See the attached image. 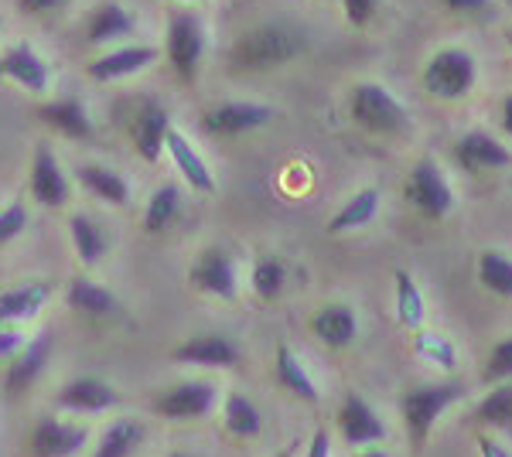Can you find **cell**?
<instances>
[{
  "label": "cell",
  "mask_w": 512,
  "mask_h": 457,
  "mask_svg": "<svg viewBox=\"0 0 512 457\" xmlns=\"http://www.w3.org/2000/svg\"><path fill=\"white\" fill-rule=\"evenodd\" d=\"M304 45L308 41H304L297 28H287V24H260V28L246 31L243 38H236L229 62L239 72H267L294 62L297 55H304Z\"/></svg>",
  "instance_id": "cell-1"
},
{
  "label": "cell",
  "mask_w": 512,
  "mask_h": 457,
  "mask_svg": "<svg viewBox=\"0 0 512 457\" xmlns=\"http://www.w3.org/2000/svg\"><path fill=\"white\" fill-rule=\"evenodd\" d=\"M349 116L376 137H400L410 130V110L383 82H355L349 89Z\"/></svg>",
  "instance_id": "cell-2"
},
{
  "label": "cell",
  "mask_w": 512,
  "mask_h": 457,
  "mask_svg": "<svg viewBox=\"0 0 512 457\" xmlns=\"http://www.w3.org/2000/svg\"><path fill=\"white\" fill-rule=\"evenodd\" d=\"M465 389L458 382H431V386H417V389H407L400 400V410H403V427H407V437H410V447L420 451L431 437L434 423L444 417V410L454 406L461 400Z\"/></svg>",
  "instance_id": "cell-3"
},
{
  "label": "cell",
  "mask_w": 512,
  "mask_h": 457,
  "mask_svg": "<svg viewBox=\"0 0 512 457\" xmlns=\"http://www.w3.org/2000/svg\"><path fill=\"white\" fill-rule=\"evenodd\" d=\"M424 89L437 99H465L478 82V62L468 48H441L424 65Z\"/></svg>",
  "instance_id": "cell-4"
},
{
  "label": "cell",
  "mask_w": 512,
  "mask_h": 457,
  "mask_svg": "<svg viewBox=\"0 0 512 457\" xmlns=\"http://www.w3.org/2000/svg\"><path fill=\"white\" fill-rule=\"evenodd\" d=\"M219 403V386L209 379H185V382H175V386L161 389L154 396L151 410L158 413L164 420H202L216 410Z\"/></svg>",
  "instance_id": "cell-5"
},
{
  "label": "cell",
  "mask_w": 512,
  "mask_h": 457,
  "mask_svg": "<svg viewBox=\"0 0 512 457\" xmlns=\"http://www.w3.org/2000/svg\"><path fill=\"white\" fill-rule=\"evenodd\" d=\"M403 195L414 209L424 215V219H444L454 209V188L448 181V174L437 168V161L424 157V161L414 164L407 185H403Z\"/></svg>",
  "instance_id": "cell-6"
},
{
  "label": "cell",
  "mask_w": 512,
  "mask_h": 457,
  "mask_svg": "<svg viewBox=\"0 0 512 457\" xmlns=\"http://www.w3.org/2000/svg\"><path fill=\"white\" fill-rule=\"evenodd\" d=\"M171 69L181 82H192L198 76V65L205 55V28L192 11H175L168 21V41H164Z\"/></svg>",
  "instance_id": "cell-7"
},
{
  "label": "cell",
  "mask_w": 512,
  "mask_h": 457,
  "mask_svg": "<svg viewBox=\"0 0 512 457\" xmlns=\"http://www.w3.org/2000/svg\"><path fill=\"white\" fill-rule=\"evenodd\" d=\"M188 284L209 297H219V301H236L239 294V267L236 256L222 246H209L198 253V260L188 270Z\"/></svg>",
  "instance_id": "cell-8"
},
{
  "label": "cell",
  "mask_w": 512,
  "mask_h": 457,
  "mask_svg": "<svg viewBox=\"0 0 512 457\" xmlns=\"http://www.w3.org/2000/svg\"><path fill=\"white\" fill-rule=\"evenodd\" d=\"M274 120V110L263 103H246V99H229L202 113V130L212 137H243L253 130H263Z\"/></svg>",
  "instance_id": "cell-9"
},
{
  "label": "cell",
  "mask_w": 512,
  "mask_h": 457,
  "mask_svg": "<svg viewBox=\"0 0 512 457\" xmlns=\"http://www.w3.org/2000/svg\"><path fill=\"white\" fill-rule=\"evenodd\" d=\"M89 440L86 423H69L55 417H41L28 437L31 457H76Z\"/></svg>",
  "instance_id": "cell-10"
},
{
  "label": "cell",
  "mask_w": 512,
  "mask_h": 457,
  "mask_svg": "<svg viewBox=\"0 0 512 457\" xmlns=\"http://www.w3.org/2000/svg\"><path fill=\"white\" fill-rule=\"evenodd\" d=\"M28 188H31V198L45 209H62L72 195V185H69V174L62 171L59 157L52 154V147L38 144L35 147V157H31V178H28Z\"/></svg>",
  "instance_id": "cell-11"
},
{
  "label": "cell",
  "mask_w": 512,
  "mask_h": 457,
  "mask_svg": "<svg viewBox=\"0 0 512 457\" xmlns=\"http://www.w3.org/2000/svg\"><path fill=\"white\" fill-rule=\"evenodd\" d=\"M168 130H171V113L164 110L161 103H154V99H144V103L137 106L134 120H130V144H134L140 161H147V164L161 161Z\"/></svg>",
  "instance_id": "cell-12"
},
{
  "label": "cell",
  "mask_w": 512,
  "mask_h": 457,
  "mask_svg": "<svg viewBox=\"0 0 512 457\" xmlns=\"http://www.w3.org/2000/svg\"><path fill=\"white\" fill-rule=\"evenodd\" d=\"M171 359L178 365H202V369H233L239 365V345L219 331H202V335L185 338Z\"/></svg>",
  "instance_id": "cell-13"
},
{
  "label": "cell",
  "mask_w": 512,
  "mask_h": 457,
  "mask_svg": "<svg viewBox=\"0 0 512 457\" xmlns=\"http://www.w3.org/2000/svg\"><path fill=\"white\" fill-rule=\"evenodd\" d=\"M454 161H458L468 174L502 171L512 164V151L499 137L485 134V130H472V134L454 140Z\"/></svg>",
  "instance_id": "cell-14"
},
{
  "label": "cell",
  "mask_w": 512,
  "mask_h": 457,
  "mask_svg": "<svg viewBox=\"0 0 512 457\" xmlns=\"http://www.w3.org/2000/svg\"><path fill=\"white\" fill-rule=\"evenodd\" d=\"M154 62H158V48L154 45H120L110 48L106 55L93 58L86 65V76L93 82H117L137 76V72H144Z\"/></svg>",
  "instance_id": "cell-15"
},
{
  "label": "cell",
  "mask_w": 512,
  "mask_h": 457,
  "mask_svg": "<svg viewBox=\"0 0 512 457\" xmlns=\"http://www.w3.org/2000/svg\"><path fill=\"white\" fill-rule=\"evenodd\" d=\"M120 403V393L99 376H79L55 393V406L69 413H106Z\"/></svg>",
  "instance_id": "cell-16"
},
{
  "label": "cell",
  "mask_w": 512,
  "mask_h": 457,
  "mask_svg": "<svg viewBox=\"0 0 512 457\" xmlns=\"http://www.w3.org/2000/svg\"><path fill=\"white\" fill-rule=\"evenodd\" d=\"M338 430H342L345 444L352 447H369V444H383L386 440V423L379 420V413L369 406L362 396L349 393L338 410Z\"/></svg>",
  "instance_id": "cell-17"
},
{
  "label": "cell",
  "mask_w": 512,
  "mask_h": 457,
  "mask_svg": "<svg viewBox=\"0 0 512 457\" xmlns=\"http://www.w3.org/2000/svg\"><path fill=\"white\" fill-rule=\"evenodd\" d=\"M48 359H52V331H38L35 338L24 342V348L14 355L11 365H7V379H4L7 393L18 396L24 389L35 386L38 376L45 372Z\"/></svg>",
  "instance_id": "cell-18"
},
{
  "label": "cell",
  "mask_w": 512,
  "mask_h": 457,
  "mask_svg": "<svg viewBox=\"0 0 512 457\" xmlns=\"http://www.w3.org/2000/svg\"><path fill=\"white\" fill-rule=\"evenodd\" d=\"M0 79L18 82L24 93H48V62L41 58L28 41L21 45H11L4 55H0Z\"/></svg>",
  "instance_id": "cell-19"
},
{
  "label": "cell",
  "mask_w": 512,
  "mask_h": 457,
  "mask_svg": "<svg viewBox=\"0 0 512 457\" xmlns=\"http://www.w3.org/2000/svg\"><path fill=\"white\" fill-rule=\"evenodd\" d=\"M52 287L45 280H24V284L0 290V324H28L45 311Z\"/></svg>",
  "instance_id": "cell-20"
},
{
  "label": "cell",
  "mask_w": 512,
  "mask_h": 457,
  "mask_svg": "<svg viewBox=\"0 0 512 457\" xmlns=\"http://www.w3.org/2000/svg\"><path fill=\"white\" fill-rule=\"evenodd\" d=\"M38 120L45 127H52L55 134L69 137V140H89L93 137V120H89V110L79 103L76 96L65 99H48V103L38 106Z\"/></svg>",
  "instance_id": "cell-21"
},
{
  "label": "cell",
  "mask_w": 512,
  "mask_h": 457,
  "mask_svg": "<svg viewBox=\"0 0 512 457\" xmlns=\"http://www.w3.org/2000/svg\"><path fill=\"white\" fill-rule=\"evenodd\" d=\"M164 151L171 154V161H175V168L181 171V178H185L195 191H202V195H212V191H216V178H212L205 157L195 151V144L181 134V130H175V127L168 130V137H164Z\"/></svg>",
  "instance_id": "cell-22"
},
{
  "label": "cell",
  "mask_w": 512,
  "mask_h": 457,
  "mask_svg": "<svg viewBox=\"0 0 512 457\" xmlns=\"http://www.w3.org/2000/svg\"><path fill=\"white\" fill-rule=\"evenodd\" d=\"M311 331H315V338L321 345L349 348L355 342V335H359V318H355V311L349 304H325V307H318L315 318H311Z\"/></svg>",
  "instance_id": "cell-23"
},
{
  "label": "cell",
  "mask_w": 512,
  "mask_h": 457,
  "mask_svg": "<svg viewBox=\"0 0 512 457\" xmlns=\"http://www.w3.org/2000/svg\"><path fill=\"white\" fill-rule=\"evenodd\" d=\"M76 181L89 191L99 202L113 205V209H123L130 202V185L120 171L103 168V164H79L76 168Z\"/></svg>",
  "instance_id": "cell-24"
},
{
  "label": "cell",
  "mask_w": 512,
  "mask_h": 457,
  "mask_svg": "<svg viewBox=\"0 0 512 457\" xmlns=\"http://www.w3.org/2000/svg\"><path fill=\"white\" fill-rule=\"evenodd\" d=\"M137 31L134 18H130V11L117 0H110V4H99L93 14H89V24H86V41L89 45H113V41L120 38H130Z\"/></svg>",
  "instance_id": "cell-25"
},
{
  "label": "cell",
  "mask_w": 512,
  "mask_h": 457,
  "mask_svg": "<svg viewBox=\"0 0 512 457\" xmlns=\"http://www.w3.org/2000/svg\"><path fill=\"white\" fill-rule=\"evenodd\" d=\"M65 304L72 311L86 314V318H113L120 311L117 297L106 287H99L93 277H72L69 287H65Z\"/></svg>",
  "instance_id": "cell-26"
},
{
  "label": "cell",
  "mask_w": 512,
  "mask_h": 457,
  "mask_svg": "<svg viewBox=\"0 0 512 457\" xmlns=\"http://www.w3.org/2000/svg\"><path fill=\"white\" fill-rule=\"evenodd\" d=\"M274 382L280 389H287L291 396L304 403H318V386L311 379L308 365H304L297 355L291 352L287 345H277V355H274Z\"/></svg>",
  "instance_id": "cell-27"
},
{
  "label": "cell",
  "mask_w": 512,
  "mask_h": 457,
  "mask_svg": "<svg viewBox=\"0 0 512 457\" xmlns=\"http://www.w3.org/2000/svg\"><path fill=\"white\" fill-rule=\"evenodd\" d=\"M379 205H383V195L376 188H362L355 191L349 202L335 212V219L328 222V232L332 236H345V232H355V229H366L369 222L379 215Z\"/></svg>",
  "instance_id": "cell-28"
},
{
  "label": "cell",
  "mask_w": 512,
  "mask_h": 457,
  "mask_svg": "<svg viewBox=\"0 0 512 457\" xmlns=\"http://www.w3.org/2000/svg\"><path fill=\"white\" fill-rule=\"evenodd\" d=\"M69 239H72V249H76L82 267H96V263L106 256V249H110V236H106V229L82 212L69 219Z\"/></svg>",
  "instance_id": "cell-29"
},
{
  "label": "cell",
  "mask_w": 512,
  "mask_h": 457,
  "mask_svg": "<svg viewBox=\"0 0 512 457\" xmlns=\"http://www.w3.org/2000/svg\"><path fill=\"white\" fill-rule=\"evenodd\" d=\"M181 212V188L171 185V181H164L151 191V198H147V209H144V232H151V236H158L171 226V222L178 219Z\"/></svg>",
  "instance_id": "cell-30"
},
{
  "label": "cell",
  "mask_w": 512,
  "mask_h": 457,
  "mask_svg": "<svg viewBox=\"0 0 512 457\" xmlns=\"http://www.w3.org/2000/svg\"><path fill=\"white\" fill-rule=\"evenodd\" d=\"M140 440H144V423L123 417L103 430L93 457H130L140 447Z\"/></svg>",
  "instance_id": "cell-31"
},
{
  "label": "cell",
  "mask_w": 512,
  "mask_h": 457,
  "mask_svg": "<svg viewBox=\"0 0 512 457\" xmlns=\"http://www.w3.org/2000/svg\"><path fill=\"white\" fill-rule=\"evenodd\" d=\"M478 280L495 297L512 301V256L502 249H485L478 253Z\"/></svg>",
  "instance_id": "cell-32"
},
{
  "label": "cell",
  "mask_w": 512,
  "mask_h": 457,
  "mask_svg": "<svg viewBox=\"0 0 512 457\" xmlns=\"http://www.w3.org/2000/svg\"><path fill=\"white\" fill-rule=\"evenodd\" d=\"M475 423L492 430H512V376L495 382L492 393L478 403L475 410Z\"/></svg>",
  "instance_id": "cell-33"
},
{
  "label": "cell",
  "mask_w": 512,
  "mask_h": 457,
  "mask_svg": "<svg viewBox=\"0 0 512 457\" xmlns=\"http://www.w3.org/2000/svg\"><path fill=\"white\" fill-rule=\"evenodd\" d=\"M393 280H396V321L403 328L417 331L420 321H424V294H420L417 280L407 270H396Z\"/></svg>",
  "instance_id": "cell-34"
},
{
  "label": "cell",
  "mask_w": 512,
  "mask_h": 457,
  "mask_svg": "<svg viewBox=\"0 0 512 457\" xmlns=\"http://www.w3.org/2000/svg\"><path fill=\"white\" fill-rule=\"evenodd\" d=\"M222 423H226V430L229 434H236V437H256L260 434V427H263V420H260V410L246 400L243 393H229L226 396V403H222Z\"/></svg>",
  "instance_id": "cell-35"
},
{
  "label": "cell",
  "mask_w": 512,
  "mask_h": 457,
  "mask_svg": "<svg viewBox=\"0 0 512 457\" xmlns=\"http://www.w3.org/2000/svg\"><path fill=\"white\" fill-rule=\"evenodd\" d=\"M250 284H253V294L260 297V301H274L287 284L284 260H280V256H260V260L253 263Z\"/></svg>",
  "instance_id": "cell-36"
},
{
  "label": "cell",
  "mask_w": 512,
  "mask_h": 457,
  "mask_svg": "<svg viewBox=\"0 0 512 457\" xmlns=\"http://www.w3.org/2000/svg\"><path fill=\"white\" fill-rule=\"evenodd\" d=\"M417 352L424 355L427 362L441 365V369H454L458 365V348H454V342L448 335H417Z\"/></svg>",
  "instance_id": "cell-37"
},
{
  "label": "cell",
  "mask_w": 512,
  "mask_h": 457,
  "mask_svg": "<svg viewBox=\"0 0 512 457\" xmlns=\"http://www.w3.org/2000/svg\"><path fill=\"white\" fill-rule=\"evenodd\" d=\"M509 376H512V335L502 338V342L492 348L489 362H485V372H482L485 382H502Z\"/></svg>",
  "instance_id": "cell-38"
},
{
  "label": "cell",
  "mask_w": 512,
  "mask_h": 457,
  "mask_svg": "<svg viewBox=\"0 0 512 457\" xmlns=\"http://www.w3.org/2000/svg\"><path fill=\"white\" fill-rule=\"evenodd\" d=\"M28 229V209L21 202H11L7 209H0V246L18 239Z\"/></svg>",
  "instance_id": "cell-39"
},
{
  "label": "cell",
  "mask_w": 512,
  "mask_h": 457,
  "mask_svg": "<svg viewBox=\"0 0 512 457\" xmlns=\"http://www.w3.org/2000/svg\"><path fill=\"white\" fill-rule=\"evenodd\" d=\"M24 342H28V335L21 324H0V359H14Z\"/></svg>",
  "instance_id": "cell-40"
},
{
  "label": "cell",
  "mask_w": 512,
  "mask_h": 457,
  "mask_svg": "<svg viewBox=\"0 0 512 457\" xmlns=\"http://www.w3.org/2000/svg\"><path fill=\"white\" fill-rule=\"evenodd\" d=\"M342 11H345V21L362 28V24L373 21L376 14V0H342Z\"/></svg>",
  "instance_id": "cell-41"
},
{
  "label": "cell",
  "mask_w": 512,
  "mask_h": 457,
  "mask_svg": "<svg viewBox=\"0 0 512 457\" xmlns=\"http://www.w3.org/2000/svg\"><path fill=\"white\" fill-rule=\"evenodd\" d=\"M451 14H485L495 7V0H441Z\"/></svg>",
  "instance_id": "cell-42"
},
{
  "label": "cell",
  "mask_w": 512,
  "mask_h": 457,
  "mask_svg": "<svg viewBox=\"0 0 512 457\" xmlns=\"http://www.w3.org/2000/svg\"><path fill=\"white\" fill-rule=\"evenodd\" d=\"M62 0H18V11L21 14H48V11H55Z\"/></svg>",
  "instance_id": "cell-43"
},
{
  "label": "cell",
  "mask_w": 512,
  "mask_h": 457,
  "mask_svg": "<svg viewBox=\"0 0 512 457\" xmlns=\"http://www.w3.org/2000/svg\"><path fill=\"white\" fill-rule=\"evenodd\" d=\"M308 457H332V451H328V430L325 427H318L315 434H311Z\"/></svg>",
  "instance_id": "cell-44"
},
{
  "label": "cell",
  "mask_w": 512,
  "mask_h": 457,
  "mask_svg": "<svg viewBox=\"0 0 512 457\" xmlns=\"http://www.w3.org/2000/svg\"><path fill=\"white\" fill-rule=\"evenodd\" d=\"M478 454L482 457H512L506 447L495 444V440H489V437H478Z\"/></svg>",
  "instance_id": "cell-45"
},
{
  "label": "cell",
  "mask_w": 512,
  "mask_h": 457,
  "mask_svg": "<svg viewBox=\"0 0 512 457\" xmlns=\"http://www.w3.org/2000/svg\"><path fill=\"white\" fill-rule=\"evenodd\" d=\"M502 130L512 137V93L502 99Z\"/></svg>",
  "instance_id": "cell-46"
},
{
  "label": "cell",
  "mask_w": 512,
  "mask_h": 457,
  "mask_svg": "<svg viewBox=\"0 0 512 457\" xmlns=\"http://www.w3.org/2000/svg\"><path fill=\"white\" fill-rule=\"evenodd\" d=\"M294 447H297V440H291V444H287L284 451H277L274 457H294Z\"/></svg>",
  "instance_id": "cell-47"
},
{
  "label": "cell",
  "mask_w": 512,
  "mask_h": 457,
  "mask_svg": "<svg viewBox=\"0 0 512 457\" xmlns=\"http://www.w3.org/2000/svg\"><path fill=\"white\" fill-rule=\"evenodd\" d=\"M355 457H390V454H383V451H362V454H355Z\"/></svg>",
  "instance_id": "cell-48"
},
{
  "label": "cell",
  "mask_w": 512,
  "mask_h": 457,
  "mask_svg": "<svg viewBox=\"0 0 512 457\" xmlns=\"http://www.w3.org/2000/svg\"><path fill=\"white\" fill-rule=\"evenodd\" d=\"M175 4H198V0H175Z\"/></svg>",
  "instance_id": "cell-49"
},
{
  "label": "cell",
  "mask_w": 512,
  "mask_h": 457,
  "mask_svg": "<svg viewBox=\"0 0 512 457\" xmlns=\"http://www.w3.org/2000/svg\"><path fill=\"white\" fill-rule=\"evenodd\" d=\"M168 457H192V454H181V451H175V454H168Z\"/></svg>",
  "instance_id": "cell-50"
},
{
  "label": "cell",
  "mask_w": 512,
  "mask_h": 457,
  "mask_svg": "<svg viewBox=\"0 0 512 457\" xmlns=\"http://www.w3.org/2000/svg\"><path fill=\"white\" fill-rule=\"evenodd\" d=\"M509 48H512V38H509Z\"/></svg>",
  "instance_id": "cell-51"
},
{
  "label": "cell",
  "mask_w": 512,
  "mask_h": 457,
  "mask_svg": "<svg viewBox=\"0 0 512 457\" xmlns=\"http://www.w3.org/2000/svg\"><path fill=\"white\" fill-rule=\"evenodd\" d=\"M0 28H4V21H0Z\"/></svg>",
  "instance_id": "cell-52"
}]
</instances>
